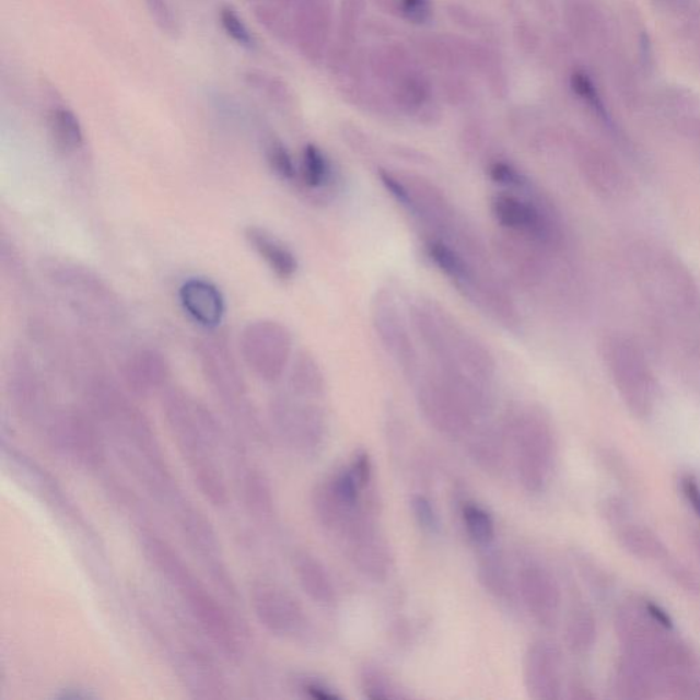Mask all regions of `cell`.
<instances>
[{
	"mask_svg": "<svg viewBox=\"0 0 700 700\" xmlns=\"http://www.w3.org/2000/svg\"><path fill=\"white\" fill-rule=\"evenodd\" d=\"M303 689L310 698L317 700H337L341 698L338 693L334 692L330 687H327L326 684L320 681L305 680L303 682Z\"/></svg>",
	"mask_w": 700,
	"mask_h": 700,
	"instance_id": "cell-54",
	"label": "cell"
},
{
	"mask_svg": "<svg viewBox=\"0 0 700 700\" xmlns=\"http://www.w3.org/2000/svg\"><path fill=\"white\" fill-rule=\"evenodd\" d=\"M465 530L475 545L489 547L495 538V523L485 508L465 502L462 509Z\"/></svg>",
	"mask_w": 700,
	"mask_h": 700,
	"instance_id": "cell-38",
	"label": "cell"
},
{
	"mask_svg": "<svg viewBox=\"0 0 700 700\" xmlns=\"http://www.w3.org/2000/svg\"><path fill=\"white\" fill-rule=\"evenodd\" d=\"M374 3L383 13L413 25L429 24L434 15L432 0H374Z\"/></svg>",
	"mask_w": 700,
	"mask_h": 700,
	"instance_id": "cell-40",
	"label": "cell"
},
{
	"mask_svg": "<svg viewBox=\"0 0 700 700\" xmlns=\"http://www.w3.org/2000/svg\"><path fill=\"white\" fill-rule=\"evenodd\" d=\"M246 243L260 257L270 271L281 281H290L299 272V259L288 244L265 228L249 226L245 230Z\"/></svg>",
	"mask_w": 700,
	"mask_h": 700,
	"instance_id": "cell-26",
	"label": "cell"
},
{
	"mask_svg": "<svg viewBox=\"0 0 700 700\" xmlns=\"http://www.w3.org/2000/svg\"><path fill=\"white\" fill-rule=\"evenodd\" d=\"M615 688L618 698L621 699H651L656 697L658 681L648 667L622 654L617 665Z\"/></svg>",
	"mask_w": 700,
	"mask_h": 700,
	"instance_id": "cell-31",
	"label": "cell"
},
{
	"mask_svg": "<svg viewBox=\"0 0 700 700\" xmlns=\"http://www.w3.org/2000/svg\"><path fill=\"white\" fill-rule=\"evenodd\" d=\"M447 14L456 22L458 26L469 31H480L483 27L485 20L480 15L472 13V11L462 8V5L452 4L447 8Z\"/></svg>",
	"mask_w": 700,
	"mask_h": 700,
	"instance_id": "cell-51",
	"label": "cell"
},
{
	"mask_svg": "<svg viewBox=\"0 0 700 700\" xmlns=\"http://www.w3.org/2000/svg\"><path fill=\"white\" fill-rule=\"evenodd\" d=\"M46 435L54 451L77 467L98 468L106 456L103 431L88 410L66 408L49 415Z\"/></svg>",
	"mask_w": 700,
	"mask_h": 700,
	"instance_id": "cell-14",
	"label": "cell"
},
{
	"mask_svg": "<svg viewBox=\"0 0 700 700\" xmlns=\"http://www.w3.org/2000/svg\"><path fill=\"white\" fill-rule=\"evenodd\" d=\"M170 364L161 352L141 348L131 352L119 365L122 385L135 397H150L164 392L170 380Z\"/></svg>",
	"mask_w": 700,
	"mask_h": 700,
	"instance_id": "cell-23",
	"label": "cell"
},
{
	"mask_svg": "<svg viewBox=\"0 0 700 700\" xmlns=\"http://www.w3.org/2000/svg\"><path fill=\"white\" fill-rule=\"evenodd\" d=\"M162 394L164 419L190 475L219 468L215 454L223 434L217 416L185 388L167 387Z\"/></svg>",
	"mask_w": 700,
	"mask_h": 700,
	"instance_id": "cell-5",
	"label": "cell"
},
{
	"mask_svg": "<svg viewBox=\"0 0 700 700\" xmlns=\"http://www.w3.org/2000/svg\"><path fill=\"white\" fill-rule=\"evenodd\" d=\"M240 354L252 374L266 383L287 375L293 359V336L283 323L256 319L240 332Z\"/></svg>",
	"mask_w": 700,
	"mask_h": 700,
	"instance_id": "cell-13",
	"label": "cell"
},
{
	"mask_svg": "<svg viewBox=\"0 0 700 700\" xmlns=\"http://www.w3.org/2000/svg\"><path fill=\"white\" fill-rule=\"evenodd\" d=\"M661 567L664 569L667 576H669L677 585H680L684 591L691 594L699 593L700 585L698 578L695 576V574L689 571L682 562L676 560L675 557L672 556L669 560L662 563Z\"/></svg>",
	"mask_w": 700,
	"mask_h": 700,
	"instance_id": "cell-48",
	"label": "cell"
},
{
	"mask_svg": "<svg viewBox=\"0 0 700 700\" xmlns=\"http://www.w3.org/2000/svg\"><path fill=\"white\" fill-rule=\"evenodd\" d=\"M576 161L580 173L595 194L616 199L628 190L626 174L606 152L590 142L579 141L576 144Z\"/></svg>",
	"mask_w": 700,
	"mask_h": 700,
	"instance_id": "cell-24",
	"label": "cell"
},
{
	"mask_svg": "<svg viewBox=\"0 0 700 700\" xmlns=\"http://www.w3.org/2000/svg\"><path fill=\"white\" fill-rule=\"evenodd\" d=\"M288 392L294 396L319 401L325 397L327 383L319 361L308 350L294 353L287 372Z\"/></svg>",
	"mask_w": 700,
	"mask_h": 700,
	"instance_id": "cell-28",
	"label": "cell"
},
{
	"mask_svg": "<svg viewBox=\"0 0 700 700\" xmlns=\"http://www.w3.org/2000/svg\"><path fill=\"white\" fill-rule=\"evenodd\" d=\"M517 591L525 610L538 626H556L561 609V590L549 569L527 563L517 574Z\"/></svg>",
	"mask_w": 700,
	"mask_h": 700,
	"instance_id": "cell-19",
	"label": "cell"
},
{
	"mask_svg": "<svg viewBox=\"0 0 700 700\" xmlns=\"http://www.w3.org/2000/svg\"><path fill=\"white\" fill-rule=\"evenodd\" d=\"M602 516L607 523L616 527V525L627 522L629 520V508L627 502L618 497L606 498L600 505Z\"/></svg>",
	"mask_w": 700,
	"mask_h": 700,
	"instance_id": "cell-50",
	"label": "cell"
},
{
	"mask_svg": "<svg viewBox=\"0 0 700 700\" xmlns=\"http://www.w3.org/2000/svg\"><path fill=\"white\" fill-rule=\"evenodd\" d=\"M680 489L684 498L700 518V485L692 475H684L680 479Z\"/></svg>",
	"mask_w": 700,
	"mask_h": 700,
	"instance_id": "cell-52",
	"label": "cell"
},
{
	"mask_svg": "<svg viewBox=\"0 0 700 700\" xmlns=\"http://www.w3.org/2000/svg\"><path fill=\"white\" fill-rule=\"evenodd\" d=\"M640 605L643 606L644 611L648 612L651 620L660 623V626L664 627L665 629H669V631L670 629H673L672 617L669 612L664 609V607L656 604V602L648 599L640 602Z\"/></svg>",
	"mask_w": 700,
	"mask_h": 700,
	"instance_id": "cell-53",
	"label": "cell"
},
{
	"mask_svg": "<svg viewBox=\"0 0 700 700\" xmlns=\"http://www.w3.org/2000/svg\"><path fill=\"white\" fill-rule=\"evenodd\" d=\"M44 273L55 288L68 294L74 303L102 312L109 317L118 314L117 294L90 268L73 261L52 259L44 266Z\"/></svg>",
	"mask_w": 700,
	"mask_h": 700,
	"instance_id": "cell-16",
	"label": "cell"
},
{
	"mask_svg": "<svg viewBox=\"0 0 700 700\" xmlns=\"http://www.w3.org/2000/svg\"><path fill=\"white\" fill-rule=\"evenodd\" d=\"M270 420L279 438L300 456L314 457L325 446L327 418L314 399L278 394L270 404Z\"/></svg>",
	"mask_w": 700,
	"mask_h": 700,
	"instance_id": "cell-12",
	"label": "cell"
},
{
	"mask_svg": "<svg viewBox=\"0 0 700 700\" xmlns=\"http://www.w3.org/2000/svg\"><path fill=\"white\" fill-rule=\"evenodd\" d=\"M266 161L278 178L287 183H298L299 163L281 140L271 139L267 142Z\"/></svg>",
	"mask_w": 700,
	"mask_h": 700,
	"instance_id": "cell-42",
	"label": "cell"
},
{
	"mask_svg": "<svg viewBox=\"0 0 700 700\" xmlns=\"http://www.w3.org/2000/svg\"><path fill=\"white\" fill-rule=\"evenodd\" d=\"M478 42L453 35H421L413 38V52L421 62L446 74L472 71Z\"/></svg>",
	"mask_w": 700,
	"mask_h": 700,
	"instance_id": "cell-21",
	"label": "cell"
},
{
	"mask_svg": "<svg viewBox=\"0 0 700 700\" xmlns=\"http://www.w3.org/2000/svg\"><path fill=\"white\" fill-rule=\"evenodd\" d=\"M353 567L372 582H385L393 571L394 560L387 541L377 533L374 514L365 513L341 535Z\"/></svg>",
	"mask_w": 700,
	"mask_h": 700,
	"instance_id": "cell-17",
	"label": "cell"
},
{
	"mask_svg": "<svg viewBox=\"0 0 700 700\" xmlns=\"http://www.w3.org/2000/svg\"><path fill=\"white\" fill-rule=\"evenodd\" d=\"M180 305L191 319L213 330L226 314V301L215 283L202 278H190L180 284Z\"/></svg>",
	"mask_w": 700,
	"mask_h": 700,
	"instance_id": "cell-25",
	"label": "cell"
},
{
	"mask_svg": "<svg viewBox=\"0 0 700 700\" xmlns=\"http://www.w3.org/2000/svg\"><path fill=\"white\" fill-rule=\"evenodd\" d=\"M695 546H697L698 555L700 558V533L695 536Z\"/></svg>",
	"mask_w": 700,
	"mask_h": 700,
	"instance_id": "cell-57",
	"label": "cell"
},
{
	"mask_svg": "<svg viewBox=\"0 0 700 700\" xmlns=\"http://www.w3.org/2000/svg\"><path fill=\"white\" fill-rule=\"evenodd\" d=\"M490 212L502 232L522 235L555 254L565 245L560 211L525 174L512 189H498L490 197Z\"/></svg>",
	"mask_w": 700,
	"mask_h": 700,
	"instance_id": "cell-4",
	"label": "cell"
},
{
	"mask_svg": "<svg viewBox=\"0 0 700 700\" xmlns=\"http://www.w3.org/2000/svg\"><path fill=\"white\" fill-rule=\"evenodd\" d=\"M243 491L246 505L256 514L268 516L271 514L273 500L270 483L260 470L249 468L243 475Z\"/></svg>",
	"mask_w": 700,
	"mask_h": 700,
	"instance_id": "cell-39",
	"label": "cell"
},
{
	"mask_svg": "<svg viewBox=\"0 0 700 700\" xmlns=\"http://www.w3.org/2000/svg\"><path fill=\"white\" fill-rule=\"evenodd\" d=\"M565 644L573 654L583 655L593 650L598 638V626L593 609L585 604H574L568 611Z\"/></svg>",
	"mask_w": 700,
	"mask_h": 700,
	"instance_id": "cell-33",
	"label": "cell"
},
{
	"mask_svg": "<svg viewBox=\"0 0 700 700\" xmlns=\"http://www.w3.org/2000/svg\"><path fill=\"white\" fill-rule=\"evenodd\" d=\"M144 3L148 14L151 15L153 24L159 27V31L170 37L179 35V21L168 0H144Z\"/></svg>",
	"mask_w": 700,
	"mask_h": 700,
	"instance_id": "cell-44",
	"label": "cell"
},
{
	"mask_svg": "<svg viewBox=\"0 0 700 700\" xmlns=\"http://www.w3.org/2000/svg\"><path fill=\"white\" fill-rule=\"evenodd\" d=\"M412 385L420 412L432 429L451 440L472 434L478 416L458 388L440 371L432 365L431 369L424 366Z\"/></svg>",
	"mask_w": 700,
	"mask_h": 700,
	"instance_id": "cell-10",
	"label": "cell"
},
{
	"mask_svg": "<svg viewBox=\"0 0 700 700\" xmlns=\"http://www.w3.org/2000/svg\"><path fill=\"white\" fill-rule=\"evenodd\" d=\"M219 21H221L222 30L226 35L237 43L238 46L245 48H255V36L252 35L249 27L246 26L243 19H241L237 11L230 5H223L219 10Z\"/></svg>",
	"mask_w": 700,
	"mask_h": 700,
	"instance_id": "cell-43",
	"label": "cell"
},
{
	"mask_svg": "<svg viewBox=\"0 0 700 700\" xmlns=\"http://www.w3.org/2000/svg\"><path fill=\"white\" fill-rule=\"evenodd\" d=\"M612 528H615L618 544L638 560L654 561L662 565L672 557L664 541L645 525L627 520Z\"/></svg>",
	"mask_w": 700,
	"mask_h": 700,
	"instance_id": "cell-29",
	"label": "cell"
},
{
	"mask_svg": "<svg viewBox=\"0 0 700 700\" xmlns=\"http://www.w3.org/2000/svg\"><path fill=\"white\" fill-rule=\"evenodd\" d=\"M474 431L470 434L472 440L469 442L470 457L485 472H501L506 464L509 440L505 429L497 430L494 427L486 425L485 429Z\"/></svg>",
	"mask_w": 700,
	"mask_h": 700,
	"instance_id": "cell-32",
	"label": "cell"
},
{
	"mask_svg": "<svg viewBox=\"0 0 700 700\" xmlns=\"http://www.w3.org/2000/svg\"><path fill=\"white\" fill-rule=\"evenodd\" d=\"M294 573L304 594L315 604L320 606L336 604L337 593L331 576L317 558L301 552L294 560Z\"/></svg>",
	"mask_w": 700,
	"mask_h": 700,
	"instance_id": "cell-30",
	"label": "cell"
},
{
	"mask_svg": "<svg viewBox=\"0 0 700 700\" xmlns=\"http://www.w3.org/2000/svg\"><path fill=\"white\" fill-rule=\"evenodd\" d=\"M292 42L311 63L330 51L332 0H293Z\"/></svg>",
	"mask_w": 700,
	"mask_h": 700,
	"instance_id": "cell-18",
	"label": "cell"
},
{
	"mask_svg": "<svg viewBox=\"0 0 700 700\" xmlns=\"http://www.w3.org/2000/svg\"><path fill=\"white\" fill-rule=\"evenodd\" d=\"M410 325L432 360V366L452 377H465L487 387L494 385L497 363L489 348L468 331L435 300L409 303Z\"/></svg>",
	"mask_w": 700,
	"mask_h": 700,
	"instance_id": "cell-1",
	"label": "cell"
},
{
	"mask_svg": "<svg viewBox=\"0 0 700 700\" xmlns=\"http://www.w3.org/2000/svg\"><path fill=\"white\" fill-rule=\"evenodd\" d=\"M298 183L301 190L322 199L330 196L337 188L338 175L336 166L327 153L316 144H306L301 152Z\"/></svg>",
	"mask_w": 700,
	"mask_h": 700,
	"instance_id": "cell-27",
	"label": "cell"
},
{
	"mask_svg": "<svg viewBox=\"0 0 700 700\" xmlns=\"http://www.w3.org/2000/svg\"><path fill=\"white\" fill-rule=\"evenodd\" d=\"M640 278L654 301L686 323H699L700 299L691 272L676 256L655 249L637 250Z\"/></svg>",
	"mask_w": 700,
	"mask_h": 700,
	"instance_id": "cell-9",
	"label": "cell"
},
{
	"mask_svg": "<svg viewBox=\"0 0 700 700\" xmlns=\"http://www.w3.org/2000/svg\"><path fill=\"white\" fill-rule=\"evenodd\" d=\"M576 561L579 571L582 573L584 582L587 583L588 587L593 590L595 594L606 595L607 588H609L610 585V579L607 578V573L602 571L598 563L583 555H578Z\"/></svg>",
	"mask_w": 700,
	"mask_h": 700,
	"instance_id": "cell-46",
	"label": "cell"
},
{
	"mask_svg": "<svg viewBox=\"0 0 700 700\" xmlns=\"http://www.w3.org/2000/svg\"><path fill=\"white\" fill-rule=\"evenodd\" d=\"M691 130H692V136H693L695 142H697V145H698V148L700 150V120H698V122H695L692 125Z\"/></svg>",
	"mask_w": 700,
	"mask_h": 700,
	"instance_id": "cell-56",
	"label": "cell"
},
{
	"mask_svg": "<svg viewBox=\"0 0 700 700\" xmlns=\"http://www.w3.org/2000/svg\"><path fill=\"white\" fill-rule=\"evenodd\" d=\"M365 0H341L338 14L337 46L354 48L365 15Z\"/></svg>",
	"mask_w": 700,
	"mask_h": 700,
	"instance_id": "cell-37",
	"label": "cell"
},
{
	"mask_svg": "<svg viewBox=\"0 0 700 700\" xmlns=\"http://www.w3.org/2000/svg\"><path fill=\"white\" fill-rule=\"evenodd\" d=\"M48 131L55 150L71 155L84 145L85 136L81 120L73 109L57 106L48 114Z\"/></svg>",
	"mask_w": 700,
	"mask_h": 700,
	"instance_id": "cell-34",
	"label": "cell"
},
{
	"mask_svg": "<svg viewBox=\"0 0 700 700\" xmlns=\"http://www.w3.org/2000/svg\"><path fill=\"white\" fill-rule=\"evenodd\" d=\"M250 605L266 631L284 639H301L310 631L308 616L289 591L259 580L250 587Z\"/></svg>",
	"mask_w": 700,
	"mask_h": 700,
	"instance_id": "cell-15",
	"label": "cell"
},
{
	"mask_svg": "<svg viewBox=\"0 0 700 700\" xmlns=\"http://www.w3.org/2000/svg\"><path fill=\"white\" fill-rule=\"evenodd\" d=\"M442 82V92L445 101L452 106H465L472 101V90L467 80L459 73L446 74Z\"/></svg>",
	"mask_w": 700,
	"mask_h": 700,
	"instance_id": "cell-47",
	"label": "cell"
},
{
	"mask_svg": "<svg viewBox=\"0 0 700 700\" xmlns=\"http://www.w3.org/2000/svg\"><path fill=\"white\" fill-rule=\"evenodd\" d=\"M361 689L364 697L371 700H388L404 698L398 688L394 686L390 677L376 666L366 665L360 673Z\"/></svg>",
	"mask_w": 700,
	"mask_h": 700,
	"instance_id": "cell-41",
	"label": "cell"
},
{
	"mask_svg": "<svg viewBox=\"0 0 700 700\" xmlns=\"http://www.w3.org/2000/svg\"><path fill=\"white\" fill-rule=\"evenodd\" d=\"M9 390L11 401L24 418L33 419L46 410L47 390L42 375L24 349L14 350L9 358Z\"/></svg>",
	"mask_w": 700,
	"mask_h": 700,
	"instance_id": "cell-22",
	"label": "cell"
},
{
	"mask_svg": "<svg viewBox=\"0 0 700 700\" xmlns=\"http://www.w3.org/2000/svg\"><path fill=\"white\" fill-rule=\"evenodd\" d=\"M142 552L152 568L177 590L183 598L186 609L189 610L194 620L199 623L202 632L210 638L223 654L237 655L240 642L237 629H235L232 618L219 604L206 585L196 579L186 565L183 557L173 549L166 540L159 535H152L142 545Z\"/></svg>",
	"mask_w": 700,
	"mask_h": 700,
	"instance_id": "cell-3",
	"label": "cell"
},
{
	"mask_svg": "<svg viewBox=\"0 0 700 700\" xmlns=\"http://www.w3.org/2000/svg\"><path fill=\"white\" fill-rule=\"evenodd\" d=\"M567 24L574 38L584 46L604 42L606 26L599 10L587 2L569 3L565 10Z\"/></svg>",
	"mask_w": 700,
	"mask_h": 700,
	"instance_id": "cell-36",
	"label": "cell"
},
{
	"mask_svg": "<svg viewBox=\"0 0 700 700\" xmlns=\"http://www.w3.org/2000/svg\"><path fill=\"white\" fill-rule=\"evenodd\" d=\"M699 52H700V43H699Z\"/></svg>",
	"mask_w": 700,
	"mask_h": 700,
	"instance_id": "cell-58",
	"label": "cell"
},
{
	"mask_svg": "<svg viewBox=\"0 0 700 700\" xmlns=\"http://www.w3.org/2000/svg\"><path fill=\"white\" fill-rule=\"evenodd\" d=\"M202 376L229 416L246 430L261 432L259 415L252 402L243 370L223 336L201 339L197 345Z\"/></svg>",
	"mask_w": 700,
	"mask_h": 700,
	"instance_id": "cell-7",
	"label": "cell"
},
{
	"mask_svg": "<svg viewBox=\"0 0 700 700\" xmlns=\"http://www.w3.org/2000/svg\"><path fill=\"white\" fill-rule=\"evenodd\" d=\"M372 326L382 348L390 355L410 383L423 371L412 325L401 301L390 288L377 289L371 301Z\"/></svg>",
	"mask_w": 700,
	"mask_h": 700,
	"instance_id": "cell-11",
	"label": "cell"
},
{
	"mask_svg": "<svg viewBox=\"0 0 700 700\" xmlns=\"http://www.w3.org/2000/svg\"><path fill=\"white\" fill-rule=\"evenodd\" d=\"M365 60L371 79L394 112L425 125L440 120L434 84L418 55L402 44L387 43L372 48Z\"/></svg>",
	"mask_w": 700,
	"mask_h": 700,
	"instance_id": "cell-2",
	"label": "cell"
},
{
	"mask_svg": "<svg viewBox=\"0 0 700 700\" xmlns=\"http://www.w3.org/2000/svg\"><path fill=\"white\" fill-rule=\"evenodd\" d=\"M523 678L530 699H560L562 691L560 649L546 640L529 644L523 660Z\"/></svg>",
	"mask_w": 700,
	"mask_h": 700,
	"instance_id": "cell-20",
	"label": "cell"
},
{
	"mask_svg": "<svg viewBox=\"0 0 700 700\" xmlns=\"http://www.w3.org/2000/svg\"><path fill=\"white\" fill-rule=\"evenodd\" d=\"M478 579L481 587L495 599L509 602L517 590L505 558L498 552H486L478 563Z\"/></svg>",
	"mask_w": 700,
	"mask_h": 700,
	"instance_id": "cell-35",
	"label": "cell"
},
{
	"mask_svg": "<svg viewBox=\"0 0 700 700\" xmlns=\"http://www.w3.org/2000/svg\"><path fill=\"white\" fill-rule=\"evenodd\" d=\"M372 459L369 452L359 451L354 453L352 464H350L349 470L352 472L353 478L358 481L360 489L365 491L370 489L372 481Z\"/></svg>",
	"mask_w": 700,
	"mask_h": 700,
	"instance_id": "cell-49",
	"label": "cell"
},
{
	"mask_svg": "<svg viewBox=\"0 0 700 700\" xmlns=\"http://www.w3.org/2000/svg\"><path fill=\"white\" fill-rule=\"evenodd\" d=\"M409 503L410 511L413 513L416 523L419 524L421 529L429 534L440 533L441 520L440 516H438L435 506L432 505L429 498L421 494H415L410 497Z\"/></svg>",
	"mask_w": 700,
	"mask_h": 700,
	"instance_id": "cell-45",
	"label": "cell"
},
{
	"mask_svg": "<svg viewBox=\"0 0 700 700\" xmlns=\"http://www.w3.org/2000/svg\"><path fill=\"white\" fill-rule=\"evenodd\" d=\"M602 354L629 412L639 419L650 418L658 387L643 349L623 334H609L602 342Z\"/></svg>",
	"mask_w": 700,
	"mask_h": 700,
	"instance_id": "cell-8",
	"label": "cell"
},
{
	"mask_svg": "<svg viewBox=\"0 0 700 700\" xmlns=\"http://www.w3.org/2000/svg\"><path fill=\"white\" fill-rule=\"evenodd\" d=\"M503 429L512 443L520 483L530 494H538L549 483L557 458L550 419L535 405H520L508 415Z\"/></svg>",
	"mask_w": 700,
	"mask_h": 700,
	"instance_id": "cell-6",
	"label": "cell"
},
{
	"mask_svg": "<svg viewBox=\"0 0 700 700\" xmlns=\"http://www.w3.org/2000/svg\"><path fill=\"white\" fill-rule=\"evenodd\" d=\"M569 698L574 700H588L593 699V693H591L590 689L584 686L582 681H573L571 686H569Z\"/></svg>",
	"mask_w": 700,
	"mask_h": 700,
	"instance_id": "cell-55",
	"label": "cell"
}]
</instances>
